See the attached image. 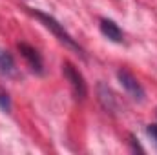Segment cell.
Returning a JSON list of instances; mask_svg holds the SVG:
<instances>
[{"label": "cell", "mask_w": 157, "mask_h": 155, "mask_svg": "<svg viewBox=\"0 0 157 155\" xmlns=\"http://www.w3.org/2000/svg\"><path fill=\"white\" fill-rule=\"evenodd\" d=\"M29 13L33 15V17H37L40 22L44 24V28H48L57 39L60 40L62 44H66L70 49H73V51H77V53H80L82 57H84V51H82V47L78 46L77 42H75V39L64 29V26L55 18V17H51V15H48V13H42V11H39V9H29Z\"/></svg>", "instance_id": "cell-1"}, {"label": "cell", "mask_w": 157, "mask_h": 155, "mask_svg": "<svg viewBox=\"0 0 157 155\" xmlns=\"http://www.w3.org/2000/svg\"><path fill=\"white\" fill-rule=\"evenodd\" d=\"M62 75H64L66 80L70 82V86H71L75 97H77L78 100H84L86 95H88V86H86V82H84L82 73L78 71L71 62L66 60V62H62Z\"/></svg>", "instance_id": "cell-2"}, {"label": "cell", "mask_w": 157, "mask_h": 155, "mask_svg": "<svg viewBox=\"0 0 157 155\" xmlns=\"http://www.w3.org/2000/svg\"><path fill=\"white\" fill-rule=\"evenodd\" d=\"M117 78H119V82H121V86L124 88V91H126L133 100H137V102H143V100H144L146 91H144V88L141 86V82L137 80V77H135L132 71L121 68L117 71Z\"/></svg>", "instance_id": "cell-3"}, {"label": "cell", "mask_w": 157, "mask_h": 155, "mask_svg": "<svg viewBox=\"0 0 157 155\" xmlns=\"http://www.w3.org/2000/svg\"><path fill=\"white\" fill-rule=\"evenodd\" d=\"M18 51L22 53V57L26 59V62L29 64V68H31L37 75H42V73H44V60H42L40 53L35 47H31V46L26 44V42H18Z\"/></svg>", "instance_id": "cell-4"}, {"label": "cell", "mask_w": 157, "mask_h": 155, "mask_svg": "<svg viewBox=\"0 0 157 155\" xmlns=\"http://www.w3.org/2000/svg\"><path fill=\"white\" fill-rule=\"evenodd\" d=\"M97 97H99L101 106H102L106 112L115 113L119 110L117 97H115V93L112 91V88H110L108 84H104V82H99V84H97Z\"/></svg>", "instance_id": "cell-5"}, {"label": "cell", "mask_w": 157, "mask_h": 155, "mask_svg": "<svg viewBox=\"0 0 157 155\" xmlns=\"http://www.w3.org/2000/svg\"><path fill=\"white\" fill-rule=\"evenodd\" d=\"M99 26H101V33H102L108 40L117 42V44H121V42L124 40V35H122L121 28H119L113 20H110V18H101V24H99Z\"/></svg>", "instance_id": "cell-6"}, {"label": "cell", "mask_w": 157, "mask_h": 155, "mask_svg": "<svg viewBox=\"0 0 157 155\" xmlns=\"http://www.w3.org/2000/svg\"><path fill=\"white\" fill-rule=\"evenodd\" d=\"M15 59L9 51L0 47V75H13L15 73Z\"/></svg>", "instance_id": "cell-7"}, {"label": "cell", "mask_w": 157, "mask_h": 155, "mask_svg": "<svg viewBox=\"0 0 157 155\" xmlns=\"http://www.w3.org/2000/svg\"><path fill=\"white\" fill-rule=\"evenodd\" d=\"M0 108L4 112H9L11 110V100L7 97V93H0Z\"/></svg>", "instance_id": "cell-8"}, {"label": "cell", "mask_w": 157, "mask_h": 155, "mask_svg": "<svg viewBox=\"0 0 157 155\" xmlns=\"http://www.w3.org/2000/svg\"><path fill=\"white\" fill-rule=\"evenodd\" d=\"M146 133H148V137L157 144V124H150V126L146 128Z\"/></svg>", "instance_id": "cell-9"}]
</instances>
